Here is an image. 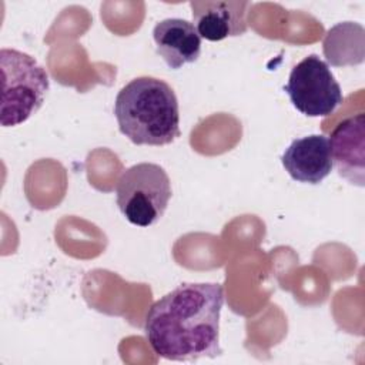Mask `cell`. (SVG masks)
I'll return each instance as SVG.
<instances>
[{
  "label": "cell",
  "instance_id": "obj_1",
  "mask_svg": "<svg viewBox=\"0 0 365 365\" xmlns=\"http://www.w3.org/2000/svg\"><path fill=\"white\" fill-rule=\"evenodd\" d=\"M224 299L218 282H185L155 301L144 322L154 354L180 362L218 356Z\"/></svg>",
  "mask_w": 365,
  "mask_h": 365
},
{
  "label": "cell",
  "instance_id": "obj_2",
  "mask_svg": "<svg viewBox=\"0 0 365 365\" xmlns=\"http://www.w3.org/2000/svg\"><path fill=\"white\" fill-rule=\"evenodd\" d=\"M114 115L120 133L137 145H167L180 135L177 96L155 77L128 81L115 97Z\"/></svg>",
  "mask_w": 365,
  "mask_h": 365
},
{
  "label": "cell",
  "instance_id": "obj_3",
  "mask_svg": "<svg viewBox=\"0 0 365 365\" xmlns=\"http://www.w3.org/2000/svg\"><path fill=\"white\" fill-rule=\"evenodd\" d=\"M0 124L14 127L27 121L43 106L50 81L34 57L14 48L0 50Z\"/></svg>",
  "mask_w": 365,
  "mask_h": 365
},
{
  "label": "cell",
  "instance_id": "obj_4",
  "mask_svg": "<svg viewBox=\"0 0 365 365\" xmlns=\"http://www.w3.org/2000/svg\"><path fill=\"white\" fill-rule=\"evenodd\" d=\"M115 194L117 205L128 222L150 227L167 210L171 198V181L161 165L138 163L120 175Z\"/></svg>",
  "mask_w": 365,
  "mask_h": 365
},
{
  "label": "cell",
  "instance_id": "obj_5",
  "mask_svg": "<svg viewBox=\"0 0 365 365\" xmlns=\"http://www.w3.org/2000/svg\"><path fill=\"white\" fill-rule=\"evenodd\" d=\"M284 90L292 106L308 117L331 115L344 101L341 86L317 54H309L294 66Z\"/></svg>",
  "mask_w": 365,
  "mask_h": 365
},
{
  "label": "cell",
  "instance_id": "obj_6",
  "mask_svg": "<svg viewBox=\"0 0 365 365\" xmlns=\"http://www.w3.org/2000/svg\"><path fill=\"white\" fill-rule=\"evenodd\" d=\"M329 150L332 167L338 174L364 187L365 182V115L359 113L342 120L331 133Z\"/></svg>",
  "mask_w": 365,
  "mask_h": 365
},
{
  "label": "cell",
  "instance_id": "obj_7",
  "mask_svg": "<svg viewBox=\"0 0 365 365\" xmlns=\"http://www.w3.org/2000/svg\"><path fill=\"white\" fill-rule=\"evenodd\" d=\"M192 24L200 37L221 41L227 37L242 36L247 29V13L251 7L244 0H195L190 1Z\"/></svg>",
  "mask_w": 365,
  "mask_h": 365
},
{
  "label": "cell",
  "instance_id": "obj_8",
  "mask_svg": "<svg viewBox=\"0 0 365 365\" xmlns=\"http://www.w3.org/2000/svg\"><path fill=\"white\" fill-rule=\"evenodd\" d=\"M281 163L292 180L319 184L332 171L328 138L322 134H311L294 140L281 155Z\"/></svg>",
  "mask_w": 365,
  "mask_h": 365
},
{
  "label": "cell",
  "instance_id": "obj_9",
  "mask_svg": "<svg viewBox=\"0 0 365 365\" xmlns=\"http://www.w3.org/2000/svg\"><path fill=\"white\" fill-rule=\"evenodd\" d=\"M157 53L171 70L198 60L201 37L192 23L184 19H164L153 29Z\"/></svg>",
  "mask_w": 365,
  "mask_h": 365
}]
</instances>
